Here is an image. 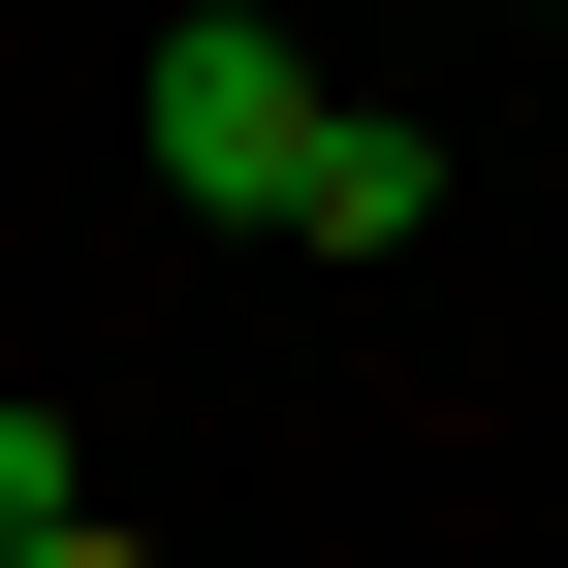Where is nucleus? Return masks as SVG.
<instances>
[{
  "mask_svg": "<svg viewBox=\"0 0 568 568\" xmlns=\"http://www.w3.org/2000/svg\"><path fill=\"white\" fill-rule=\"evenodd\" d=\"M126 126H159V222H284V159H316V32H253V0H190Z\"/></svg>",
  "mask_w": 568,
  "mask_h": 568,
  "instance_id": "nucleus-1",
  "label": "nucleus"
},
{
  "mask_svg": "<svg viewBox=\"0 0 568 568\" xmlns=\"http://www.w3.org/2000/svg\"><path fill=\"white\" fill-rule=\"evenodd\" d=\"M443 222V126L410 95H316V159H284V253H410Z\"/></svg>",
  "mask_w": 568,
  "mask_h": 568,
  "instance_id": "nucleus-2",
  "label": "nucleus"
},
{
  "mask_svg": "<svg viewBox=\"0 0 568 568\" xmlns=\"http://www.w3.org/2000/svg\"><path fill=\"white\" fill-rule=\"evenodd\" d=\"M63 506H95V443H63V410L0 379V537H63Z\"/></svg>",
  "mask_w": 568,
  "mask_h": 568,
  "instance_id": "nucleus-3",
  "label": "nucleus"
},
{
  "mask_svg": "<svg viewBox=\"0 0 568 568\" xmlns=\"http://www.w3.org/2000/svg\"><path fill=\"white\" fill-rule=\"evenodd\" d=\"M0 568H159V537H126V506H63V537H0Z\"/></svg>",
  "mask_w": 568,
  "mask_h": 568,
  "instance_id": "nucleus-4",
  "label": "nucleus"
}]
</instances>
